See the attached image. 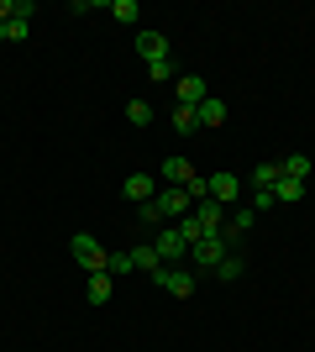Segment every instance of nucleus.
Returning <instances> with one entry per match:
<instances>
[{
    "label": "nucleus",
    "mask_w": 315,
    "mask_h": 352,
    "mask_svg": "<svg viewBox=\"0 0 315 352\" xmlns=\"http://www.w3.org/2000/svg\"><path fill=\"white\" fill-rule=\"evenodd\" d=\"M152 206H158V216H163V226H174V221H184L189 210H195V200L179 190V184H168V190L152 195Z\"/></svg>",
    "instance_id": "obj_1"
},
{
    "label": "nucleus",
    "mask_w": 315,
    "mask_h": 352,
    "mask_svg": "<svg viewBox=\"0 0 315 352\" xmlns=\"http://www.w3.org/2000/svg\"><path fill=\"white\" fill-rule=\"evenodd\" d=\"M152 284H158V289H168L174 294V300H189V294H195V268H152Z\"/></svg>",
    "instance_id": "obj_2"
},
{
    "label": "nucleus",
    "mask_w": 315,
    "mask_h": 352,
    "mask_svg": "<svg viewBox=\"0 0 315 352\" xmlns=\"http://www.w3.org/2000/svg\"><path fill=\"white\" fill-rule=\"evenodd\" d=\"M152 252H158V258H163L168 268L189 263V242H184V232H179V226H163V232H158V242H152Z\"/></svg>",
    "instance_id": "obj_3"
},
{
    "label": "nucleus",
    "mask_w": 315,
    "mask_h": 352,
    "mask_svg": "<svg viewBox=\"0 0 315 352\" xmlns=\"http://www.w3.org/2000/svg\"><path fill=\"white\" fill-rule=\"evenodd\" d=\"M253 226H257V210H253V206H237V210H231V216L221 221V232H215V236H221L226 248L237 252V242H242V236H247V232H253Z\"/></svg>",
    "instance_id": "obj_4"
},
{
    "label": "nucleus",
    "mask_w": 315,
    "mask_h": 352,
    "mask_svg": "<svg viewBox=\"0 0 315 352\" xmlns=\"http://www.w3.org/2000/svg\"><path fill=\"white\" fill-rule=\"evenodd\" d=\"M69 252H74V263H79V268L105 274V248L95 242V236H74V242H69Z\"/></svg>",
    "instance_id": "obj_5"
},
{
    "label": "nucleus",
    "mask_w": 315,
    "mask_h": 352,
    "mask_svg": "<svg viewBox=\"0 0 315 352\" xmlns=\"http://www.w3.org/2000/svg\"><path fill=\"white\" fill-rule=\"evenodd\" d=\"M226 252H231V248H226L221 236H200L195 248H189V263H195V268H210V274H215V263H221Z\"/></svg>",
    "instance_id": "obj_6"
},
{
    "label": "nucleus",
    "mask_w": 315,
    "mask_h": 352,
    "mask_svg": "<svg viewBox=\"0 0 315 352\" xmlns=\"http://www.w3.org/2000/svg\"><path fill=\"white\" fill-rule=\"evenodd\" d=\"M189 216L200 221V232H205V236H215V232H221V221H226V206L205 195V200H195V210H189Z\"/></svg>",
    "instance_id": "obj_7"
},
{
    "label": "nucleus",
    "mask_w": 315,
    "mask_h": 352,
    "mask_svg": "<svg viewBox=\"0 0 315 352\" xmlns=\"http://www.w3.org/2000/svg\"><path fill=\"white\" fill-rule=\"evenodd\" d=\"M210 200L237 206V200H242V179H237V174H210Z\"/></svg>",
    "instance_id": "obj_8"
},
{
    "label": "nucleus",
    "mask_w": 315,
    "mask_h": 352,
    "mask_svg": "<svg viewBox=\"0 0 315 352\" xmlns=\"http://www.w3.org/2000/svg\"><path fill=\"white\" fill-rule=\"evenodd\" d=\"M137 53H142L148 63H163L168 58V37L163 32H137Z\"/></svg>",
    "instance_id": "obj_9"
},
{
    "label": "nucleus",
    "mask_w": 315,
    "mask_h": 352,
    "mask_svg": "<svg viewBox=\"0 0 315 352\" xmlns=\"http://www.w3.org/2000/svg\"><path fill=\"white\" fill-rule=\"evenodd\" d=\"M121 195H126V200H137V206H148L152 195H158V179H152V174H132L126 184H121Z\"/></svg>",
    "instance_id": "obj_10"
},
{
    "label": "nucleus",
    "mask_w": 315,
    "mask_h": 352,
    "mask_svg": "<svg viewBox=\"0 0 315 352\" xmlns=\"http://www.w3.org/2000/svg\"><path fill=\"white\" fill-rule=\"evenodd\" d=\"M174 89H179V105H200L205 100V79H200V74H179Z\"/></svg>",
    "instance_id": "obj_11"
},
{
    "label": "nucleus",
    "mask_w": 315,
    "mask_h": 352,
    "mask_svg": "<svg viewBox=\"0 0 315 352\" xmlns=\"http://www.w3.org/2000/svg\"><path fill=\"white\" fill-rule=\"evenodd\" d=\"M158 179H163V184H189V179H195V168H189V158H163V168H158Z\"/></svg>",
    "instance_id": "obj_12"
},
{
    "label": "nucleus",
    "mask_w": 315,
    "mask_h": 352,
    "mask_svg": "<svg viewBox=\"0 0 315 352\" xmlns=\"http://www.w3.org/2000/svg\"><path fill=\"white\" fill-rule=\"evenodd\" d=\"M168 126H174L179 137H189L200 126V111H195V105H174V111H168Z\"/></svg>",
    "instance_id": "obj_13"
},
{
    "label": "nucleus",
    "mask_w": 315,
    "mask_h": 352,
    "mask_svg": "<svg viewBox=\"0 0 315 352\" xmlns=\"http://www.w3.org/2000/svg\"><path fill=\"white\" fill-rule=\"evenodd\" d=\"M279 174L305 184V179H310V158H305V153H289V158H279Z\"/></svg>",
    "instance_id": "obj_14"
},
{
    "label": "nucleus",
    "mask_w": 315,
    "mask_h": 352,
    "mask_svg": "<svg viewBox=\"0 0 315 352\" xmlns=\"http://www.w3.org/2000/svg\"><path fill=\"white\" fill-rule=\"evenodd\" d=\"M195 111H200V126H226V100H210L205 95Z\"/></svg>",
    "instance_id": "obj_15"
},
{
    "label": "nucleus",
    "mask_w": 315,
    "mask_h": 352,
    "mask_svg": "<svg viewBox=\"0 0 315 352\" xmlns=\"http://www.w3.org/2000/svg\"><path fill=\"white\" fill-rule=\"evenodd\" d=\"M273 200H279V206H294V200H305V184H300V179H284V174H279V184H273Z\"/></svg>",
    "instance_id": "obj_16"
},
{
    "label": "nucleus",
    "mask_w": 315,
    "mask_h": 352,
    "mask_svg": "<svg viewBox=\"0 0 315 352\" xmlns=\"http://www.w3.org/2000/svg\"><path fill=\"white\" fill-rule=\"evenodd\" d=\"M84 300H90V305H105V300H110V274H90V284H84Z\"/></svg>",
    "instance_id": "obj_17"
},
{
    "label": "nucleus",
    "mask_w": 315,
    "mask_h": 352,
    "mask_svg": "<svg viewBox=\"0 0 315 352\" xmlns=\"http://www.w3.org/2000/svg\"><path fill=\"white\" fill-rule=\"evenodd\" d=\"M247 184H253V190H273V184H279V163H257L253 174H247Z\"/></svg>",
    "instance_id": "obj_18"
},
{
    "label": "nucleus",
    "mask_w": 315,
    "mask_h": 352,
    "mask_svg": "<svg viewBox=\"0 0 315 352\" xmlns=\"http://www.w3.org/2000/svg\"><path fill=\"white\" fill-rule=\"evenodd\" d=\"M215 279H226V284L242 279V252H226L221 263H215Z\"/></svg>",
    "instance_id": "obj_19"
},
{
    "label": "nucleus",
    "mask_w": 315,
    "mask_h": 352,
    "mask_svg": "<svg viewBox=\"0 0 315 352\" xmlns=\"http://www.w3.org/2000/svg\"><path fill=\"white\" fill-rule=\"evenodd\" d=\"M132 263L142 268V274H152V268H163V258H158V252H152V242H148V248H132Z\"/></svg>",
    "instance_id": "obj_20"
},
{
    "label": "nucleus",
    "mask_w": 315,
    "mask_h": 352,
    "mask_svg": "<svg viewBox=\"0 0 315 352\" xmlns=\"http://www.w3.org/2000/svg\"><path fill=\"white\" fill-rule=\"evenodd\" d=\"M132 248H126V252H105V274H132Z\"/></svg>",
    "instance_id": "obj_21"
},
{
    "label": "nucleus",
    "mask_w": 315,
    "mask_h": 352,
    "mask_svg": "<svg viewBox=\"0 0 315 352\" xmlns=\"http://www.w3.org/2000/svg\"><path fill=\"white\" fill-rule=\"evenodd\" d=\"M110 16H116V21H126V27H132L137 16H142V6H137V0H110Z\"/></svg>",
    "instance_id": "obj_22"
},
{
    "label": "nucleus",
    "mask_w": 315,
    "mask_h": 352,
    "mask_svg": "<svg viewBox=\"0 0 315 352\" xmlns=\"http://www.w3.org/2000/svg\"><path fill=\"white\" fill-rule=\"evenodd\" d=\"M126 121H132V126H152V105L148 100H132V105H126Z\"/></svg>",
    "instance_id": "obj_23"
},
{
    "label": "nucleus",
    "mask_w": 315,
    "mask_h": 352,
    "mask_svg": "<svg viewBox=\"0 0 315 352\" xmlns=\"http://www.w3.org/2000/svg\"><path fill=\"white\" fill-rule=\"evenodd\" d=\"M148 79H152V85H163V79H174V58H163V63H148Z\"/></svg>",
    "instance_id": "obj_24"
},
{
    "label": "nucleus",
    "mask_w": 315,
    "mask_h": 352,
    "mask_svg": "<svg viewBox=\"0 0 315 352\" xmlns=\"http://www.w3.org/2000/svg\"><path fill=\"white\" fill-rule=\"evenodd\" d=\"M247 206H253L257 216H263V210H273L279 200H273V190H253V200H247Z\"/></svg>",
    "instance_id": "obj_25"
},
{
    "label": "nucleus",
    "mask_w": 315,
    "mask_h": 352,
    "mask_svg": "<svg viewBox=\"0 0 315 352\" xmlns=\"http://www.w3.org/2000/svg\"><path fill=\"white\" fill-rule=\"evenodd\" d=\"M5 32H11V43H21V37H32V21H21V16H11V21H5Z\"/></svg>",
    "instance_id": "obj_26"
},
{
    "label": "nucleus",
    "mask_w": 315,
    "mask_h": 352,
    "mask_svg": "<svg viewBox=\"0 0 315 352\" xmlns=\"http://www.w3.org/2000/svg\"><path fill=\"white\" fill-rule=\"evenodd\" d=\"M137 216L148 221V226H163V216H158V206H152V200H148V206H137Z\"/></svg>",
    "instance_id": "obj_27"
},
{
    "label": "nucleus",
    "mask_w": 315,
    "mask_h": 352,
    "mask_svg": "<svg viewBox=\"0 0 315 352\" xmlns=\"http://www.w3.org/2000/svg\"><path fill=\"white\" fill-rule=\"evenodd\" d=\"M11 11H16V0H0V21H11Z\"/></svg>",
    "instance_id": "obj_28"
},
{
    "label": "nucleus",
    "mask_w": 315,
    "mask_h": 352,
    "mask_svg": "<svg viewBox=\"0 0 315 352\" xmlns=\"http://www.w3.org/2000/svg\"><path fill=\"white\" fill-rule=\"evenodd\" d=\"M0 43H11V32H5V21H0Z\"/></svg>",
    "instance_id": "obj_29"
}]
</instances>
